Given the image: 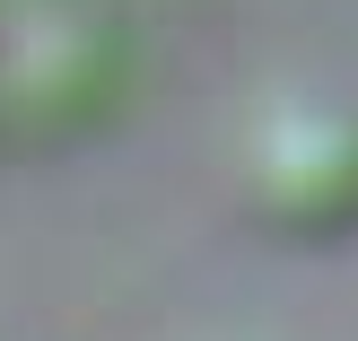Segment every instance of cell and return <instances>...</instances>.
I'll return each instance as SVG.
<instances>
[{
    "instance_id": "cell-1",
    "label": "cell",
    "mask_w": 358,
    "mask_h": 341,
    "mask_svg": "<svg viewBox=\"0 0 358 341\" xmlns=\"http://www.w3.org/2000/svg\"><path fill=\"white\" fill-rule=\"evenodd\" d=\"M254 202L289 228H341L358 219V123L332 105L271 114L254 140Z\"/></svg>"
}]
</instances>
